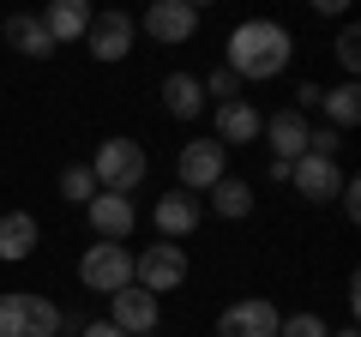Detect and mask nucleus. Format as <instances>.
Segmentation results:
<instances>
[{"label":"nucleus","mask_w":361,"mask_h":337,"mask_svg":"<svg viewBox=\"0 0 361 337\" xmlns=\"http://www.w3.org/2000/svg\"><path fill=\"white\" fill-rule=\"evenodd\" d=\"M289 61H295V37H289L277 18H247V25L229 30V61L223 66H229L241 85L247 78H277Z\"/></svg>","instance_id":"f257e3e1"},{"label":"nucleus","mask_w":361,"mask_h":337,"mask_svg":"<svg viewBox=\"0 0 361 337\" xmlns=\"http://www.w3.org/2000/svg\"><path fill=\"white\" fill-rule=\"evenodd\" d=\"M145 168H151V157H145V145L127 139V133L103 139V145H97V157H90V175H97V187H103V193H121V199L139 193Z\"/></svg>","instance_id":"f03ea898"},{"label":"nucleus","mask_w":361,"mask_h":337,"mask_svg":"<svg viewBox=\"0 0 361 337\" xmlns=\"http://www.w3.org/2000/svg\"><path fill=\"white\" fill-rule=\"evenodd\" d=\"M0 337H61V307L37 289H6L0 295Z\"/></svg>","instance_id":"7ed1b4c3"},{"label":"nucleus","mask_w":361,"mask_h":337,"mask_svg":"<svg viewBox=\"0 0 361 337\" xmlns=\"http://www.w3.org/2000/svg\"><path fill=\"white\" fill-rule=\"evenodd\" d=\"M78 283L90 289V295H115V289L133 283V253L121 241H90L85 259H78Z\"/></svg>","instance_id":"20e7f679"},{"label":"nucleus","mask_w":361,"mask_h":337,"mask_svg":"<svg viewBox=\"0 0 361 337\" xmlns=\"http://www.w3.org/2000/svg\"><path fill=\"white\" fill-rule=\"evenodd\" d=\"M133 283H139L145 295H157V301H163L169 289H180L187 283V253H180V241H151L139 259H133Z\"/></svg>","instance_id":"39448f33"},{"label":"nucleus","mask_w":361,"mask_h":337,"mask_svg":"<svg viewBox=\"0 0 361 337\" xmlns=\"http://www.w3.org/2000/svg\"><path fill=\"white\" fill-rule=\"evenodd\" d=\"M175 175H180V193H211V187L229 175V151H223L217 139H193V145H180Z\"/></svg>","instance_id":"423d86ee"},{"label":"nucleus","mask_w":361,"mask_h":337,"mask_svg":"<svg viewBox=\"0 0 361 337\" xmlns=\"http://www.w3.org/2000/svg\"><path fill=\"white\" fill-rule=\"evenodd\" d=\"M109 325H115L121 337H151L157 325H163V301L145 295L139 283H127V289L109 295Z\"/></svg>","instance_id":"0eeeda50"},{"label":"nucleus","mask_w":361,"mask_h":337,"mask_svg":"<svg viewBox=\"0 0 361 337\" xmlns=\"http://www.w3.org/2000/svg\"><path fill=\"white\" fill-rule=\"evenodd\" d=\"M277 301L265 295H247V301H229L217 313V337H277Z\"/></svg>","instance_id":"6e6552de"},{"label":"nucleus","mask_w":361,"mask_h":337,"mask_svg":"<svg viewBox=\"0 0 361 337\" xmlns=\"http://www.w3.org/2000/svg\"><path fill=\"white\" fill-rule=\"evenodd\" d=\"M343 168H337V157H295V163H289V187H295L301 199H313V205H325V199H337L343 193Z\"/></svg>","instance_id":"1a4fd4ad"},{"label":"nucleus","mask_w":361,"mask_h":337,"mask_svg":"<svg viewBox=\"0 0 361 337\" xmlns=\"http://www.w3.org/2000/svg\"><path fill=\"white\" fill-rule=\"evenodd\" d=\"M133 13H97L90 18V30H85V49L97 54L103 66H115V61H127L133 54Z\"/></svg>","instance_id":"9d476101"},{"label":"nucleus","mask_w":361,"mask_h":337,"mask_svg":"<svg viewBox=\"0 0 361 337\" xmlns=\"http://www.w3.org/2000/svg\"><path fill=\"white\" fill-rule=\"evenodd\" d=\"M193 30H199V6L193 0H157L151 13H145V37H157L163 49L193 42Z\"/></svg>","instance_id":"9b49d317"},{"label":"nucleus","mask_w":361,"mask_h":337,"mask_svg":"<svg viewBox=\"0 0 361 337\" xmlns=\"http://www.w3.org/2000/svg\"><path fill=\"white\" fill-rule=\"evenodd\" d=\"M199 217H205V199L199 193H163L157 199V229H163V241H187V235L199 229Z\"/></svg>","instance_id":"f8f14e48"},{"label":"nucleus","mask_w":361,"mask_h":337,"mask_svg":"<svg viewBox=\"0 0 361 337\" xmlns=\"http://www.w3.org/2000/svg\"><path fill=\"white\" fill-rule=\"evenodd\" d=\"M85 217H90V229H97V241H127L133 223H139V211H133V199H121V193H97L85 205Z\"/></svg>","instance_id":"ddd939ff"},{"label":"nucleus","mask_w":361,"mask_h":337,"mask_svg":"<svg viewBox=\"0 0 361 337\" xmlns=\"http://www.w3.org/2000/svg\"><path fill=\"white\" fill-rule=\"evenodd\" d=\"M37 247H42V223H37V211H6V217H0V259H6V265L30 259Z\"/></svg>","instance_id":"4468645a"},{"label":"nucleus","mask_w":361,"mask_h":337,"mask_svg":"<svg viewBox=\"0 0 361 337\" xmlns=\"http://www.w3.org/2000/svg\"><path fill=\"white\" fill-rule=\"evenodd\" d=\"M265 139H271V163H295V157H307V115L277 109V115L265 121Z\"/></svg>","instance_id":"2eb2a0df"},{"label":"nucleus","mask_w":361,"mask_h":337,"mask_svg":"<svg viewBox=\"0 0 361 337\" xmlns=\"http://www.w3.org/2000/svg\"><path fill=\"white\" fill-rule=\"evenodd\" d=\"M259 133H265V115H259L247 97H241V103H223V109H217V145H223V151H235V145H253Z\"/></svg>","instance_id":"dca6fc26"},{"label":"nucleus","mask_w":361,"mask_h":337,"mask_svg":"<svg viewBox=\"0 0 361 337\" xmlns=\"http://www.w3.org/2000/svg\"><path fill=\"white\" fill-rule=\"evenodd\" d=\"M90 6L85 0H49V13H42V30H49V42L61 49V42H85V30H90Z\"/></svg>","instance_id":"f3484780"},{"label":"nucleus","mask_w":361,"mask_h":337,"mask_svg":"<svg viewBox=\"0 0 361 337\" xmlns=\"http://www.w3.org/2000/svg\"><path fill=\"white\" fill-rule=\"evenodd\" d=\"M163 109L175 121H199L205 115V85H199L193 73H169L163 78Z\"/></svg>","instance_id":"a211bd4d"},{"label":"nucleus","mask_w":361,"mask_h":337,"mask_svg":"<svg viewBox=\"0 0 361 337\" xmlns=\"http://www.w3.org/2000/svg\"><path fill=\"white\" fill-rule=\"evenodd\" d=\"M6 42H13L18 54H30V61H49L54 54V42H49V30H42L37 13H13L6 18Z\"/></svg>","instance_id":"6ab92c4d"},{"label":"nucleus","mask_w":361,"mask_h":337,"mask_svg":"<svg viewBox=\"0 0 361 337\" xmlns=\"http://www.w3.org/2000/svg\"><path fill=\"white\" fill-rule=\"evenodd\" d=\"M319 109H325L319 127H331V133L355 127V121H361V85H355V78H349V85H331V91L319 97Z\"/></svg>","instance_id":"aec40b11"},{"label":"nucleus","mask_w":361,"mask_h":337,"mask_svg":"<svg viewBox=\"0 0 361 337\" xmlns=\"http://www.w3.org/2000/svg\"><path fill=\"white\" fill-rule=\"evenodd\" d=\"M211 211H217L223 223H241V217H253V187H247L241 175H223V181L211 187Z\"/></svg>","instance_id":"412c9836"},{"label":"nucleus","mask_w":361,"mask_h":337,"mask_svg":"<svg viewBox=\"0 0 361 337\" xmlns=\"http://www.w3.org/2000/svg\"><path fill=\"white\" fill-rule=\"evenodd\" d=\"M97 193H103V187H97L90 163H66V168H61V199H66V205H90Z\"/></svg>","instance_id":"4be33fe9"},{"label":"nucleus","mask_w":361,"mask_h":337,"mask_svg":"<svg viewBox=\"0 0 361 337\" xmlns=\"http://www.w3.org/2000/svg\"><path fill=\"white\" fill-rule=\"evenodd\" d=\"M199 85H205V97H217V109H223V103H241V78H235L229 66H217V73L199 78Z\"/></svg>","instance_id":"5701e85b"},{"label":"nucleus","mask_w":361,"mask_h":337,"mask_svg":"<svg viewBox=\"0 0 361 337\" xmlns=\"http://www.w3.org/2000/svg\"><path fill=\"white\" fill-rule=\"evenodd\" d=\"M277 337H331V331H325L319 313H289V319L277 325Z\"/></svg>","instance_id":"b1692460"},{"label":"nucleus","mask_w":361,"mask_h":337,"mask_svg":"<svg viewBox=\"0 0 361 337\" xmlns=\"http://www.w3.org/2000/svg\"><path fill=\"white\" fill-rule=\"evenodd\" d=\"M331 54H337V66H343L349 78L361 73V37H355V25H343V37H337V49H331Z\"/></svg>","instance_id":"393cba45"},{"label":"nucleus","mask_w":361,"mask_h":337,"mask_svg":"<svg viewBox=\"0 0 361 337\" xmlns=\"http://www.w3.org/2000/svg\"><path fill=\"white\" fill-rule=\"evenodd\" d=\"M337 205H343V217L355 223V217H361V187H355V181H343V193H337Z\"/></svg>","instance_id":"a878e982"},{"label":"nucleus","mask_w":361,"mask_h":337,"mask_svg":"<svg viewBox=\"0 0 361 337\" xmlns=\"http://www.w3.org/2000/svg\"><path fill=\"white\" fill-rule=\"evenodd\" d=\"M319 97H325L319 85H301V91H295V115H301V109H319Z\"/></svg>","instance_id":"bb28decb"},{"label":"nucleus","mask_w":361,"mask_h":337,"mask_svg":"<svg viewBox=\"0 0 361 337\" xmlns=\"http://www.w3.org/2000/svg\"><path fill=\"white\" fill-rule=\"evenodd\" d=\"M78 337H121V331L109 319H90V325H78Z\"/></svg>","instance_id":"cd10ccee"},{"label":"nucleus","mask_w":361,"mask_h":337,"mask_svg":"<svg viewBox=\"0 0 361 337\" xmlns=\"http://www.w3.org/2000/svg\"><path fill=\"white\" fill-rule=\"evenodd\" d=\"M331 337H361V331H355V325H343V331H331Z\"/></svg>","instance_id":"c85d7f7f"}]
</instances>
